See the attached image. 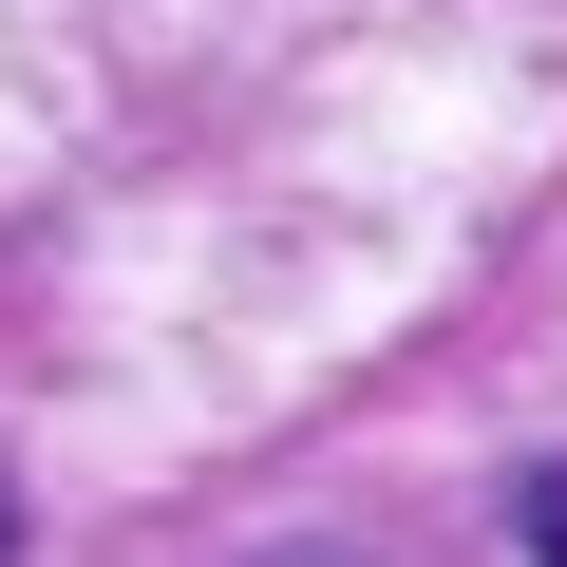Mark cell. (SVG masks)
I'll use <instances>...</instances> for the list:
<instances>
[{
    "label": "cell",
    "instance_id": "3",
    "mask_svg": "<svg viewBox=\"0 0 567 567\" xmlns=\"http://www.w3.org/2000/svg\"><path fill=\"white\" fill-rule=\"evenodd\" d=\"M0 548H20V511H0Z\"/></svg>",
    "mask_w": 567,
    "mask_h": 567
},
{
    "label": "cell",
    "instance_id": "2",
    "mask_svg": "<svg viewBox=\"0 0 567 567\" xmlns=\"http://www.w3.org/2000/svg\"><path fill=\"white\" fill-rule=\"evenodd\" d=\"M265 567H360V548H265Z\"/></svg>",
    "mask_w": 567,
    "mask_h": 567
},
{
    "label": "cell",
    "instance_id": "1",
    "mask_svg": "<svg viewBox=\"0 0 567 567\" xmlns=\"http://www.w3.org/2000/svg\"><path fill=\"white\" fill-rule=\"evenodd\" d=\"M511 529H529V567H567V454L529 473V511H511Z\"/></svg>",
    "mask_w": 567,
    "mask_h": 567
}]
</instances>
